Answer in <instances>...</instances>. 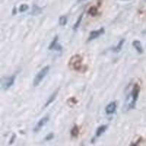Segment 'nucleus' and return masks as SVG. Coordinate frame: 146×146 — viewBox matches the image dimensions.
<instances>
[{"mask_svg":"<svg viewBox=\"0 0 146 146\" xmlns=\"http://www.w3.org/2000/svg\"><path fill=\"white\" fill-rule=\"evenodd\" d=\"M83 1H85V0H78V2H83Z\"/></svg>","mask_w":146,"mask_h":146,"instance_id":"nucleus-20","label":"nucleus"},{"mask_svg":"<svg viewBox=\"0 0 146 146\" xmlns=\"http://www.w3.org/2000/svg\"><path fill=\"white\" fill-rule=\"evenodd\" d=\"M145 1H146V0H145Z\"/></svg>","mask_w":146,"mask_h":146,"instance_id":"nucleus-21","label":"nucleus"},{"mask_svg":"<svg viewBox=\"0 0 146 146\" xmlns=\"http://www.w3.org/2000/svg\"><path fill=\"white\" fill-rule=\"evenodd\" d=\"M107 129H108V126H106V125H102L101 126H100L96 131V137H98L101 136L103 133L106 131Z\"/></svg>","mask_w":146,"mask_h":146,"instance_id":"nucleus-10","label":"nucleus"},{"mask_svg":"<svg viewBox=\"0 0 146 146\" xmlns=\"http://www.w3.org/2000/svg\"><path fill=\"white\" fill-rule=\"evenodd\" d=\"M48 120H49V116H48V115L43 117V118H42L41 119L38 121V123H36L35 127L34 128V129H33L34 131H35V132H37V131H40L42 128L43 127L44 125L48 122Z\"/></svg>","mask_w":146,"mask_h":146,"instance_id":"nucleus-6","label":"nucleus"},{"mask_svg":"<svg viewBox=\"0 0 146 146\" xmlns=\"http://www.w3.org/2000/svg\"><path fill=\"white\" fill-rule=\"evenodd\" d=\"M49 49H53V50H58V49H59L60 50H61V49H62V47L60 46L59 44L57 42V36H56L55 37V39L53 40V41L52 42L51 44H50V47H49Z\"/></svg>","mask_w":146,"mask_h":146,"instance_id":"nucleus-9","label":"nucleus"},{"mask_svg":"<svg viewBox=\"0 0 146 146\" xmlns=\"http://www.w3.org/2000/svg\"><path fill=\"white\" fill-rule=\"evenodd\" d=\"M29 7H28V5H21L20 6V7H19V11L21 12V13H23V12H25L26 10H28Z\"/></svg>","mask_w":146,"mask_h":146,"instance_id":"nucleus-15","label":"nucleus"},{"mask_svg":"<svg viewBox=\"0 0 146 146\" xmlns=\"http://www.w3.org/2000/svg\"><path fill=\"white\" fill-rule=\"evenodd\" d=\"M123 42H124V40H121V41L120 42L118 46H117L115 48H114V51H117V50H118H118H121V47H122V45H123Z\"/></svg>","mask_w":146,"mask_h":146,"instance_id":"nucleus-17","label":"nucleus"},{"mask_svg":"<svg viewBox=\"0 0 146 146\" xmlns=\"http://www.w3.org/2000/svg\"><path fill=\"white\" fill-rule=\"evenodd\" d=\"M49 70H50V66H45V67H43V68L42 69V70L37 73V75L35 76L33 81V84L35 86H37L42 81L44 78L48 75Z\"/></svg>","mask_w":146,"mask_h":146,"instance_id":"nucleus-1","label":"nucleus"},{"mask_svg":"<svg viewBox=\"0 0 146 146\" xmlns=\"http://www.w3.org/2000/svg\"><path fill=\"white\" fill-rule=\"evenodd\" d=\"M82 18H83V14H82V15H80V16L79 17V18H78V21H77V22H76V23H75V25H74V27H73V29L75 30V29H77L78 28V27H79V25H80V22H81Z\"/></svg>","mask_w":146,"mask_h":146,"instance_id":"nucleus-14","label":"nucleus"},{"mask_svg":"<svg viewBox=\"0 0 146 146\" xmlns=\"http://www.w3.org/2000/svg\"><path fill=\"white\" fill-rule=\"evenodd\" d=\"M15 80V77L14 75L13 76L8 77V78H6L5 79H3L2 81V87L3 89H8L9 88L13 86L14 84V82Z\"/></svg>","mask_w":146,"mask_h":146,"instance_id":"nucleus-4","label":"nucleus"},{"mask_svg":"<svg viewBox=\"0 0 146 146\" xmlns=\"http://www.w3.org/2000/svg\"><path fill=\"white\" fill-rule=\"evenodd\" d=\"M116 103L115 102H110L108 106L105 108V112L108 115H111L113 113H115V110H116Z\"/></svg>","mask_w":146,"mask_h":146,"instance_id":"nucleus-7","label":"nucleus"},{"mask_svg":"<svg viewBox=\"0 0 146 146\" xmlns=\"http://www.w3.org/2000/svg\"><path fill=\"white\" fill-rule=\"evenodd\" d=\"M131 146H139V145H138L137 143H133Z\"/></svg>","mask_w":146,"mask_h":146,"instance_id":"nucleus-19","label":"nucleus"},{"mask_svg":"<svg viewBox=\"0 0 146 146\" xmlns=\"http://www.w3.org/2000/svg\"><path fill=\"white\" fill-rule=\"evenodd\" d=\"M57 93H58V91H55L54 93H53V94H52L51 96H50V97H49V99H48V101H47L46 103H45V107L48 106V105H50V104H51V103L53 102V101H54V100H55V99H56V97Z\"/></svg>","mask_w":146,"mask_h":146,"instance_id":"nucleus-11","label":"nucleus"},{"mask_svg":"<svg viewBox=\"0 0 146 146\" xmlns=\"http://www.w3.org/2000/svg\"><path fill=\"white\" fill-rule=\"evenodd\" d=\"M79 135V129L77 126H75L71 130V135L73 137H77Z\"/></svg>","mask_w":146,"mask_h":146,"instance_id":"nucleus-12","label":"nucleus"},{"mask_svg":"<svg viewBox=\"0 0 146 146\" xmlns=\"http://www.w3.org/2000/svg\"><path fill=\"white\" fill-rule=\"evenodd\" d=\"M66 22H67V18L66 16H61L59 18V24L61 26L66 25Z\"/></svg>","mask_w":146,"mask_h":146,"instance_id":"nucleus-13","label":"nucleus"},{"mask_svg":"<svg viewBox=\"0 0 146 146\" xmlns=\"http://www.w3.org/2000/svg\"><path fill=\"white\" fill-rule=\"evenodd\" d=\"M132 45L134 46V48L136 49L137 51L139 53H142L143 52V48L142 47L141 42L139 41H137V40H135L132 42Z\"/></svg>","mask_w":146,"mask_h":146,"instance_id":"nucleus-8","label":"nucleus"},{"mask_svg":"<svg viewBox=\"0 0 146 146\" xmlns=\"http://www.w3.org/2000/svg\"><path fill=\"white\" fill-rule=\"evenodd\" d=\"M105 33V29L103 28L100 29L98 30H95V31H92V32L90 33L89 36H88V41H91V40H94V39L97 38L100 36H101L102 35Z\"/></svg>","mask_w":146,"mask_h":146,"instance_id":"nucleus-5","label":"nucleus"},{"mask_svg":"<svg viewBox=\"0 0 146 146\" xmlns=\"http://www.w3.org/2000/svg\"><path fill=\"white\" fill-rule=\"evenodd\" d=\"M139 86L137 84H135L133 87L132 91H131V94H130V98H131V101H130L129 105L128 106L127 109H131L134 108L136 104V102L138 99V96H139Z\"/></svg>","mask_w":146,"mask_h":146,"instance_id":"nucleus-2","label":"nucleus"},{"mask_svg":"<svg viewBox=\"0 0 146 146\" xmlns=\"http://www.w3.org/2000/svg\"><path fill=\"white\" fill-rule=\"evenodd\" d=\"M88 13H89V14H91V15H95L97 13V10H96L95 7H91V8H90Z\"/></svg>","mask_w":146,"mask_h":146,"instance_id":"nucleus-16","label":"nucleus"},{"mask_svg":"<svg viewBox=\"0 0 146 146\" xmlns=\"http://www.w3.org/2000/svg\"><path fill=\"white\" fill-rule=\"evenodd\" d=\"M70 64L72 66V68L75 70H80L81 69L82 58L79 55H75L70 61Z\"/></svg>","mask_w":146,"mask_h":146,"instance_id":"nucleus-3","label":"nucleus"},{"mask_svg":"<svg viewBox=\"0 0 146 146\" xmlns=\"http://www.w3.org/2000/svg\"><path fill=\"white\" fill-rule=\"evenodd\" d=\"M53 137H54V135H53V133H50L49 135H48L46 137H45V140H47V141H48V140H50V139H53Z\"/></svg>","mask_w":146,"mask_h":146,"instance_id":"nucleus-18","label":"nucleus"}]
</instances>
